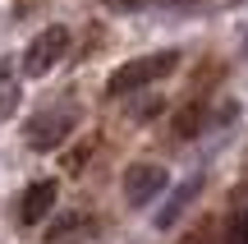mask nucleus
Listing matches in <instances>:
<instances>
[{"label":"nucleus","instance_id":"nucleus-10","mask_svg":"<svg viewBox=\"0 0 248 244\" xmlns=\"http://www.w3.org/2000/svg\"><path fill=\"white\" fill-rule=\"evenodd\" d=\"M170 5H184V0H170Z\"/></svg>","mask_w":248,"mask_h":244},{"label":"nucleus","instance_id":"nucleus-5","mask_svg":"<svg viewBox=\"0 0 248 244\" xmlns=\"http://www.w3.org/2000/svg\"><path fill=\"white\" fill-rule=\"evenodd\" d=\"M51 208H55V184L51 180H37L32 189L23 194V203H18V221H23V226H37Z\"/></svg>","mask_w":248,"mask_h":244},{"label":"nucleus","instance_id":"nucleus-7","mask_svg":"<svg viewBox=\"0 0 248 244\" xmlns=\"http://www.w3.org/2000/svg\"><path fill=\"white\" fill-rule=\"evenodd\" d=\"M18 111V83L9 74H0V120H9Z\"/></svg>","mask_w":248,"mask_h":244},{"label":"nucleus","instance_id":"nucleus-8","mask_svg":"<svg viewBox=\"0 0 248 244\" xmlns=\"http://www.w3.org/2000/svg\"><path fill=\"white\" fill-rule=\"evenodd\" d=\"M225 244H248V208L230 221V235H225Z\"/></svg>","mask_w":248,"mask_h":244},{"label":"nucleus","instance_id":"nucleus-2","mask_svg":"<svg viewBox=\"0 0 248 244\" xmlns=\"http://www.w3.org/2000/svg\"><path fill=\"white\" fill-rule=\"evenodd\" d=\"M74 106H51V111H42V115H32L28 120V143L37 147V152H51V147H60L64 143V134L74 129Z\"/></svg>","mask_w":248,"mask_h":244},{"label":"nucleus","instance_id":"nucleus-11","mask_svg":"<svg viewBox=\"0 0 248 244\" xmlns=\"http://www.w3.org/2000/svg\"><path fill=\"white\" fill-rule=\"evenodd\" d=\"M244 51H248V37H244Z\"/></svg>","mask_w":248,"mask_h":244},{"label":"nucleus","instance_id":"nucleus-9","mask_svg":"<svg viewBox=\"0 0 248 244\" xmlns=\"http://www.w3.org/2000/svg\"><path fill=\"white\" fill-rule=\"evenodd\" d=\"M110 5H120V9H129V5H138V0H110Z\"/></svg>","mask_w":248,"mask_h":244},{"label":"nucleus","instance_id":"nucleus-1","mask_svg":"<svg viewBox=\"0 0 248 244\" xmlns=\"http://www.w3.org/2000/svg\"><path fill=\"white\" fill-rule=\"evenodd\" d=\"M175 60H179L175 51H156V55H142V60L120 65V69L110 74V83H106L110 97H129V92H138V88H147V83L166 79V74L175 69Z\"/></svg>","mask_w":248,"mask_h":244},{"label":"nucleus","instance_id":"nucleus-4","mask_svg":"<svg viewBox=\"0 0 248 244\" xmlns=\"http://www.w3.org/2000/svg\"><path fill=\"white\" fill-rule=\"evenodd\" d=\"M161 189H166V171H161V166H152V162L129 166V175H124V198H129L133 208H147Z\"/></svg>","mask_w":248,"mask_h":244},{"label":"nucleus","instance_id":"nucleus-6","mask_svg":"<svg viewBox=\"0 0 248 244\" xmlns=\"http://www.w3.org/2000/svg\"><path fill=\"white\" fill-rule=\"evenodd\" d=\"M193 194H198V180H188L184 189H175V194H170V203H166V212L156 217V226H161V230H170V226L179 221V212H184L188 203H193Z\"/></svg>","mask_w":248,"mask_h":244},{"label":"nucleus","instance_id":"nucleus-3","mask_svg":"<svg viewBox=\"0 0 248 244\" xmlns=\"http://www.w3.org/2000/svg\"><path fill=\"white\" fill-rule=\"evenodd\" d=\"M64 51H69V33H64V28H46V33L32 37V46H28V55H23V69L32 74V79L37 74H51Z\"/></svg>","mask_w":248,"mask_h":244}]
</instances>
